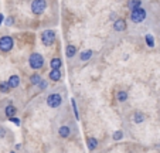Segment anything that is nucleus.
Segmentation results:
<instances>
[{
  "label": "nucleus",
  "mask_w": 160,
  "mask_h": 153,
  "mask_svg": "<svg viewBox=\"0 0 160 153\" xmlns=\"http://www.w3.org/2000/svg\"><path fill=\"white\" fill-rule=\"evenodd\" d=\"M28 65L33 69L42 68V65H44V58H42V55L38 54V53H33V54L30 55V58H28Z\"/></svg>",
  "instance_id": "f257e3e1"
},
{
  "label": "nucleus",
  "mask_w": 160,
  "mask_h": 153,
  "mask_svg": "<svg viewBox=\"0 0 160 153\" xmlns=\"http://www.w3.org/2000/svg\"><path fill=\"white\" fill-rule=\"evenodd\" d=\"M47 9V2L45 0H33L31 2V12L36 16H40Z\"/></svg>",
  "instance_id": "f03ea898"
},
{
  "label": "nucleus",
  "mask_w": 160,
  "mask_h": 153,
  "mask_svg": "<svg viewBox=\"0 0 160 153\" xmlns=\"http://www.w3.org/2000/svg\"><path fill=\"white\" fill-rule=\"evenodd\" d=\"M55 38H57V36H55V33L52 30H45L41 33V43L45 47H50V45L54 44Z\"/></svg>",
  "instance_id": "7ed1b4c3"
},
{
  "label": "nucleus",
  "mask_w": 160,
  "mask_h": 153,
  "mask_svg": "<svg viewBox=\"0 0 160 153\" xmlns=\"http://www.w3.org/2000/svg\"><path fill=\"white\" fill-rule=\"evenodd\" d=\"M13 45H14V40H13L10 36L0 37V51H3V53H9V51L13 48Z\"/></svg>",
  "instance_id": "20e7f679"
},
{
  "label": "nucleus",
  "mask_w": 160,
  "mask_h": 153,
  "mask_svg": "<svg viewBox=\"0 0 160 153\" xmlns=\"http://www.w3.org/2000/svg\"><path fill=\"white\" fill-rule=\"evenodd\" d=\"M61 104H62V96L60 94H50L47 96V105L50 108H58Z\"/></svg>",
  "instance_id": "39448f33"
},
{
  "label": "nucleus",
  "mask_w": 160,
  "mask_h": 153,
  "mask_svg": "<svg viewBox=\"0 0 160 153\" xmlns=\"http://www.w3.org/2000/svg\"><path fill=\"white\" fill-rule=\"evenodd\" d=\"M145 18H146V10L142 9V7L130 12V20H132L133 23H140V21H143Z\"/></svg>",
  "instance_id": "423d86ee"
},
{
  "label": "nucleus",
  "mask_w": 160,
  "mask_h": 153,
  "mask_svg": "<svg viewBox=\"0 0 160 153\" xmlns=\"http://www.w3.org/2000/svg\"><path fill=\"white\" fill-rule=\"evenodd\" d=\"M126 28V21L123 18H118V20L113 23V30L115 31H123Z\"/></svg>",
  "instance_id": "0eeeda50"
},
{
  "label": "nucleus",
  "mask_w": 160,
  "mask_h": 153,
  "mask_svg": "<svg viewBox=\"0 0 160 153\" xmlns=\"http://www.w3.org/2000/svg\"><path fill=\"white\" fill-rule=\"evenodd\" d=\"M140 4H142V0H128L126 7L130 12H133L136 9H140Z\"/></svg>",
  "instance_id": "6e6552de"
},
{
  "label": "nucleus",
  "mask_w": 160,
  "mask_h": 153,
  "mask_svg": "<svg viewBox=\"0 0 160 153\" xmlns=\"http://www.w3.org/2000/svg\"><path fill=\"white\" fill-rule=\"evenodd\" d=\"M16 112H17V109H16V106L12 105V104H9V105L6 106V109H4V114H6V116L9 118V119L16 116Z\"/></svg>",
  "instance_id": "1a4fd4ad"
},
{
  "label": "nucleus",
  "mask_w": 160,
  "mask_h": 153,
  "mask_svg": "<svg viewBox=\"0 0 160 153\" xmlns=\"http://www.w3.org/2000/svg\"><path fill=\"white\" fill-rule=\"evenodd\" d=\"M58 135L61 136V138H68V136L71 135V129H70V126H61L60 129H58Z\"/></svg>",
  "instance_id": "9d476101"
},
{
  "label": "nucleus",
  "mask_w": 160,
  "mask_h": 153,
  "mask_svg": "<svg viewBox=\"0 0 160 153\" xmlns=\"http://www.w3.org/2000/svg\"><path fill=\"white\" fill-rule=\"evenodd\" d=\"M7 82H9L10 88H17L20 85V78H18V75H12Z\"/></svg>",
  "instance_id": "9b49d317"
},
{
  "label": "nucleus",
  "mask_w": 160,
  "mask_h": 153,
  "mask_svg": "<svg viewBox=\"0 0 160 153\" xmlns=\"http://www.w3.org/2000/svg\"><path fill=\"white\" fill-rule=\"evenodd\" d=\"M50 79L54 82L60 81L61 79V69H51V72H50Z\"/></svg>",
  "instance_id": "f8f14e48"
},
{
  "label": "nucleus",
  "mask_w": 160,
  "mask_h": 153,
  "mask_svg": "<svg viewBox=\"0 0 160 153\" xmlns=\"http://www.w3.org/2000/svg\"><path fill=\"white\" fill-rule=\"evenodd\" d=\"M50 65H51V69H60L61 65H62V61H61V58L54 57L51 61H50Z\"/></svg>",
  "instance_id": "ddd939ff"
},
{
  "label": "nucleus",
  "mask_w": 160,
  "mask_h": 153,
  "mask_svg": "<svg viewBox=\"0 0 160 153\" xmlns=\"http://www.w3.org/2000/svg\"><path fill=\"white\" fill-rule=\"evenodd\" d=\"M92 54H94V51L92 50H85L79 54V58H81V61H88V60H91Z\"/></svg>",
  "instance_id": "4468645a"
},
{
  "label": "nucleus",
  "mask_w": 160,
  "mask_h": 153,
  "mask_svg": "<svg viewBox=\"0 0 160 153\" xmlns=\"http://www.w3.org/2000/svg\"><path fill=\"white\" fill-rule=\"evenodd\" d=\"M145 114H142V112H135L133 114V118H132V120L135 123H142L143 120H145Z\"/></svg>",
  "instance_id": "2eb2a0df"
},
{
  "label": "nucleus",
  "mask_w": 160,
  "mask_h": 153,
  "mask_svg": "<svg viewBox=\"0 0 160 153\" xmlns=\"http://www.w3.org/2000/svg\"><path fill=\"white\" fill-rule=\"evenodd\" d=\"M65 54H67V57H68V58H72L74 55L77 54V48H75V45H72V44L67 45V51H65Z\"/></svg>",
  "instance_id": "dca6fc26"
},
{
  "label": "nucleus",
  "mask_w": 160,
  "mask_h": 153,
  "mask_svg": "<svg viewBox=\"0 0 160 153\" xmlns=\"http://www.w3.org/2000/svg\"><path fill=\"white\" fill-rule=\"evenodd\" d=\"M87 146H88V149L89 150H95L98 147V140L95 138H89L88 139V142H87Z\"/></svg>",
  "instance_id": "f3484780"
},
{
  "label": "nucleus",
  "mask_w": 160,
  "mask_h": 153,
  "mask_svg": "<svg viewBox=\"0 0 160 153\" xmlns=\"http://www.w3.org/2000/svg\"><path fill=\"white\" fill-rule=\"evenodd\" d=\"M41 81H42V79H41V77H40V74H33L30 77V84L36 85V87H38Z\"/></svg>",
  "instance_id": "a211bd4d"
},
{
  "label": "nucleus",
  "mask_w": 160,
  "mask_h": 153,
  "mask_svg": "<svg viewBox=\"0 0 160 153\" xmlns=\"http://www.w3.org/2000/svg\"><path fill=\"white\" fill-rule=\"evenodd\" d=\"M116 99H118L119 102H125L128 99V92L126 91H119V92L116 94Z\"/></svg>",
  "instance_id": "6ab92c4d"
},
{
  "label": "nucleus",
  "mask_w": 160,
  "mask_h": 153,
  "mask_svg": "<svg viewBox=\"0 0 160 153\" xmlns=\"http://www.w3.org/2000/svg\"><path fill=\"white\" fill-rule=\"evenodd\" d=\"M12 89V88H10V85H9V82H0V92H3V94H7L9 92V91Z\"/></svg>",
  "instance_id": "aec40b11"
},
{
  "label": "nucleus",
  "mask_w": 160,
  "mask_h": 153,
  "mask_svg": "<svg viewBox=\"0 0 160 153\" xmlns=\"http://www.w3.org/2000/svg\"><path fill=\"white\" fill-rule=\"evenodd\" d=\"M145 41H146V44H148L150 48L154 47V38H153V36H152V34H146Z\"/></svg>",
  "instance_id": "412c9836"
},
{
  "label": "nucleus",
  "mask_w": 160,
  "mask_h": 153,
  "mask_svg": "<svg viewBox=\"0 0 160 153\" xmlns=\"http://www.w3.org/2000/svg\"><path fill=\"white\" fill-rule=\"evenodd\" d=\"M71 105H72V109H74V115H75L77 119H79V112H78V106H77V102L75 99H71Z\"/></svg>",
  "instance_id": "4be33fe9"
},
{
  "label": "nucleus",
  "mask_w": 160,
  "mask_h": 153,
  "mask_svg": "<svg viewBox=\"0 0 160 153\" xmlns=\"http://www.w3.org/2000/svg\"><path fill=\"white\" fill-rule=\"evenodd\" d=\"M112 138H113V140H122V138H123V132H122V130H115L113 135H112Z\"/></svg>",
  "instance_id": "5701e85b"
},
{
  "label": "nucleus",
  "mask_w": 160,
  "mask_h": 153,
  "mask_svg": "<svg viewBox=\"0 0 160 153\" xmlns=\"http://www.w3.org/2000/svg\"><path fill=\"white\" fill-rule=\"evenodd\" d=\"M47 87H48L47 81H41V82H40V85H38V89H40V91H44Z\"/></svg>",
  "instance_id": "b1692460"
},
{
  "label": "nucleus",
  "mask_w": 160,
  "mask_h": 153,
  "mask_svg": "<svg viewBox=\"0 0 160 153\" xmlns=\"http://www.w3.org/2000/svg\"><path fill=\"white\" fill-rule=\"evenodd\" d=\"M10 120H12V122L14 123V125H17V126L20 125V119H18V118H16V116H14V118H12V119H10Z\"/></svg>",
  "instance_id": "393cba45"
},
{
  "label": "nucleus",
  "mask_w": 160,
  "mask_h": 153,
  "mask_svg": "<svg viewBox=\"0 0 160 153\" xmlns=\"http://www.w3.org/2000/svg\"><path fill=\"white\" fill-rule=\"evenodd\" d=\"M6 136V129L4 128H0V138H4Z\"/></svg>",
  "instance_id": "a878e982"
},
{
  "label": "nucleus",
  "mask_w": 160,
  "mask_h": 153,
  "mask_svg": "<svg viewBox=\"0 0 160 153\" xmlns=\"http://www.w3.org/2000/svg\"><path fill=\"white\" fill-rule=\"evenodd\" d=\"M13 21H14V20H13L12 17H10V18H7V20H6V24H7V26H12Z\"/></svg>",
  "instance_id": "bb28decb"
},
{
  "label": "nucleus",
  "mask_w": 160,
  "mask_h": 153,
  "mask_svg": "<svg viewBox=\"0 0 160 153\" xmlns=\"http://www.w3.org/2000/svg\"><path fill=\"white\" fill-rule=\"evenodd\" d=\"M3 20H4V16L0 13V26H2V23H3Z\"/></svg>",
  "instance_id": "cd10ccee"
},
{
  "label": "nucleus",
  "mask_w": 160,
  "mask_h": 153,
  "mask_svg": "<svg viewBox=\"0 0 160 153\" xmlns=\"http://www.w3.org/2000/svg\"><path fill=\"white\" fill-rule=\"evenodd\" d=\"M116 17V13H111V18H115Z\"/></svg>",
  "instance_id": "c85d7f7f"
},
{
  "label": "nucleus",
  "mask_w": 160,
  "mask_h": 153,
  "mask_svg": "<svg viewBox=\"0 0 160 153\" xmlns=\"http://www.w3.org/2000/svg\"><path fill=\"white\" fill-rule=\"evenodd\" d=\"M10 153H14V152H10Z\"/></svg>",
  "instance_id": "c756f323"
}]
</instances>
